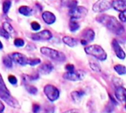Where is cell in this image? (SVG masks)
<instances>
[{"label": "cell", "instance_id": "obj_1", "mask_svg": "<svg viewBox=\"0 0 126 113\" xmlns=\"http://www.w3.org/2000/svg\"><path fill=\"white\" fill-rule=\"evenodd\" d=\"M96 20L116 35H121L125 31L121 23L113 17L102 14L96 17Z\"/></svg>", "mask_w": 126, "mask_h": 113}, {"label": "cell", "instance_id": "obj_2", "mask_svg": "<svg viewBox=\"0 0 126 113\" xmlns=\"http://www.w3.org/2000/svg\"><path fill=\"white\" fill-rule=\"evenodd\" d=\"M87 54L91 55L100 61H104L107 59V54L105 50L98 45H92L87 46L85 48Z\"/></svg>", "mask_w": 126, "mask_h": 113}, {"label": "cell", "instance_id": "obj_3", "mask_svg": "<svg viewBox=\"0 0 126 113\" xmlns=\"http://www.w3.org/2000/svg\"><path fill=\"white\" fill-rule=\"evenodd\" d=\"M41 53L47 56V57L53 60H56V61H59V62H63L65 61L66 59L65 55L63 54L61 51H59L57 50H54L50 48H47V47H42L40 49Z\"/></svg>", "mask_w": 126, "mask_h": 113}, {"label": "cell", "instance_id": "obj_4", "mask_svg": "<svg viewBox=\"0 0 126 113\" xmlns=\"http://www.w3.org/2000/svg\"><path fill=\"white\" fill-rule=\"evenodd\" d=\"M85 72L82 70H77L73 72H68L63 75V78L71 81H80L85 77Z\"/></svg>", "mask_w": 126, "mask_h": 113}, {"label": "cell", "instance_id": "obj_5", "mask_svg": "<svg viewBox=\"0 0 126 113\" xmlns=\"http://www.w3.org/2000/svg\"><path fill=\"white\" fill-rule=\"evenodd\" d=\"M44 93L47 96L49 100L50 101H55L57 100L59 97V89L50 84L46 85L44 88Z\"/></svg>", "mask_w": 126, "mask_h": 113}, {"label": "cell", "instance_id": "obj_6", "mask_svg": "<svg viewBox=\"0 0 126 113\" xmlns=\"http://www.w3.org/2000/svg\"><path fill=\"white\" fill-rule=\"evenodd\" d=\"M88 14V10L82 6H77L74 8H71L69 11V15L71 18L78 19L85 17Z\"/></svg>", "mask_w": 126, "mask_h": 113}, {"label": "cell", "instance_id": "obj_7", "mask_svg": "<svg viewBox=\"0 0 126 113\" xmlns=\"http://www.w3.org/2000/svg\"><path fill=\"white\" fill-rule=\"evenodd\" d=\"M111 3L108 0H98L93 5V11L96 13H102L110 8Z\"/></svg>", "mask_w": 126, "mask_h": 113}, {"label": "cell", "instance_id": "obj_8", "mask_svg": "<svg viewBox=\"0 0 126 113\" xmlns=\"http://www.w3.org/2000/svg\"><path fill=\"white\" fill-rule=\"evenodd\" d=\"M0 97H1L5 103H7L10 106L14 108H19V103L17 100L13 97L10 92H0Z\"/></svg>", "mask_w": 126, "mask_h": 113}, {"label": "cell", "instance_id": "obj_9", "mask_svg": "<svg viewBox=\"0 0 126 113\" xmlns=\"http://www.w3.org/2000/svg\"><path fill=\"white\" fill-rule=\"evenodd\" d=\"M9 56H11V60L14 62H15L21 66H25L28 64V58L25 54H22L18 53V52H14V53H12L11 54H10Z\"/></svg>", "mask_w": 126, "mask_h": 113}, {"label": "cell", "instance_id": "obj_10", "mask_svg": "<svg viewBox=\"0 0 126 113\" xmlns=\"http://www.w3.org/2000/svg\"><path fill=\"white\" fill-rule=\"evenodd\" d=\"M52 38V34L48 30H44L39 33L32 34L31 39L33 40L40 41V40H48Z\"/></svg>", "mask_w": 126, "mask_h": 113}, {"label": "cell", "instance_id": "obj_11", "mask_svg": "<svg viewBox=\"0 0 126 113\" xmlns=\"http://www.w3.org/2000/svg\"><path fill=\"white\" fill-rule=\"evenodd\" d=\"M112 45H113L114 52L116 54L117 57L121 60H124L125 58V53L123 51V49L121 48V46L119 45V42L116 39H113L112 42Z\"/></svg>", "mask_w": 126, "mask_h": 113}, {"label": "cell", "instance_id": "obj_12", "mask_svg": "<svg viewBox=\"0 0 126 113\" xmlns=\"http://www.w3.org/2000/svg\"><path fill=\"white\" fill-rule=\"evenodd\" d=\"M116 97L121 102L126 103V89L123 86H118L115 91Z\"/></svg>", "mask_w": 126, "mask_h": 113}, {"label": "cell", "instance_id": "obj_13", "mask_svg": "<svg viewBox=\"0 0 126 113\" xmlns=\"http://www.w3.org/2000/svg\"><path fill=\"white\" fill-rule=\"evenodd\" d=\"M111 7H113L116 11L122 12L126 11V2L123 0H114L111 3Z\"/></svg>", "mask_w": 126, "mask_h": 113}, {"label": "cell", "instance_id": "obj_14", "mask_svg": "<svg viewBox=\"0 0 126 113\" xmlns=\"http://www.w3.org/2000/svg\"><path fill=\"white\" fill-rule=\"evenodd\" d=\"M53 65L50 63H43L42 65H41L39 67V72L42 75H48L50 74L52 70H53Z\"/></svg>", "mask_w": 126, "mask_h": 113}, {"label": "cell", "instance_id": "obj_15", "mask_svg": "<svg viewBox=\"0 0 126 113\" xmlns=\"http://www.w3.org/2000/svg\"><path fill=\"white\" fill-rule=\"evenodd\" d=\"M42 19L45 21V22L47 23V24H48V25L53 24L56 21V17H55V15L53 13L50 12V11H45L42 14Z\"/></svg>", "mask_w": 126, "mask_h": 113}, {"label": "cell", "instance_id": "obj_16", "mask_svg": "<svg viewBox=\"0 0 126 113\" xmlns=\"http://www.w3.org/2000/svg\"><path fill=\"white\" fill-rule=\"evenodd\" d=\"M82 37H83V39L86 40L88 42H91L94 40V37H95V34L92 29L88 28L83 31Z\"/></svg>", "mask_w": 126, "mask_h": 113}, {"label": "cell", "instance_id": "obj_17", "mask_svg": "<svg viewBox=\"0 0 126 113\" xmlns=\"http://www.w3.org/2000/svg\"><path fill=\"white\" fill-rule=\"evenodd\" d=\"M2 28L9 34V36H11L12 37H14V36H16V34L14 28L12 27V25L9 22H3V24H2Z\"/></svg>", "mask_w": 126, "mask_h": 113}, {"label": "cell", "instance_id": "obj_18", "mask_svg": "<svg viewBox=\"0 0 126 113\" xmlns=\"http://www.w3.org/2000/svg\"><path fill=\"white\" fill-rule=\"evenodd\" d=\"M62 41L65 44H66L67 45H68L70 47H74L77 45V40L73 37H69V36L64 37L62 39Z\"/></svg>", "mask_w": 126, "mask_h": 113}, {"label": "cell", "instance_id": "obj_19", "mask_svg": "<svg viewBox=\"0 0 126 113\" xmlns=\"http://www.w3.org/2000/svg\"><path fill=\"white\" fill-rule=\"evenodd\" d=\"M85 94V92L83 91H74L71 93V97L73 100L76 103H78L81 100L82 97Z\"/></svg>", "mask_w": 126, "mask_h": 113}, {"label": "cell", "instance_id": "obj_20", "mask_svg": "<svg viewBox=\"0 0 126 113\" xmlns=\"http://www.w3.org/2000/svg\"><path fill=\"white\" fill-rule=\"evenodd\" d=\"M79 28V23L77 22V19H71L70 22H69V28H70V31H72V32H74L76 31H77Z\"/></svg>", "mask_w": 126, "mask_h": 113}, {"label": "cell", "instance_id": "obj_21", "mask_svg": "<svg viewBox=\"0 0 126 113\" xmlns=\"http://www.w3.org/2000/svg\"><path fill=\"white\" fill-rule=\"evenodd\" d=\"M19 12L24 16L28 17L31 14L32 9L31 8H29L28 6H21L19 8Z\"/></svg>", "mask_w": 126, "mask_h": 113}, {"label": "cell", "instance_id": "obj_22", "mask_svg": "<svg viewBox=\"0 0 126 113\" xmlns=\"http://www.w3.org/2000/svg\"><path fill=\"white\" fill-rule=\"evenodd\" d=\"M115 72L119 75H126V67L122 65H116L114 66Z\"/></svg>", "mask_w": 126, "mask_h": 113}, {"label": "cell", "instance_id": "obj_23", "mask_svg": "<svg viewBox=\"0 0 126 113\" xmlns=\"http://www.w3.org/2000/svg\"><path fill=\"white\" fill-rule=\"evenodd\" d=\"M3 63L8 68H12L13 60H11L10 56H5L3 57Z\"/></svg>", "mask_w": 126, "mask_h": 113}, {"label": "cell", "instance_id": "obj_24", "mask_svg": "<svg viewBox=\"0 0 126 113\" xmlns=\"http://www.w3.org/2000/svg\"><path fill=\"white\" fill-rule=\"evenodd\" d=\"M0 92H10L9 90L7 89V86L1 75H0Z\"/></svg>", "mask_w": 126, "mask_h": 113}, {"label": "cell", "instance_id": "obj_25", "mask_svg": "<svg viewBox=\"0 0 126 113\" xmlns=\"http://www.w3.org/2000/svg\"><path fill=\"white\" fill-rule=\"evenodd\" d=\"M11 6V2L10 1V0H5V1L3 2V5H2L3 12L5 14H7L9 11Z\"/></svg>", "mask_w": 126, "mask_h": 113}, {"label": "cell", "instance_id": "obj_26", "mask_svg": "<svg viewBox=\"0 0 126 113\" xmlns=\"http://www.w3.org/2000/svg\"><path fill=\"white\" fill-rule=\"evenodd\" d=\"M90 66L91 68V69L96 72H101V68L99 66V64H97L95 62H91L90 63Z\"/></svg>", "mask_w": 126, "mask_h": 113}, {"label": "cell", "instance_id": "obj_27", "mask_svg": "<svg viewBox=\"0 0 126 113\" xmlns=\"http://www.w3.org/2000/svg\"><path fill=\"white\" fill-rule=\"evenodd\" d=\"M25 88H26V90L30 94H36L37 93V92H38L37 89L33 86H26Z\"/></svg>", "mask_w": 126, "mask_h": 113}, {"label": "cell", "instance_id": "obj_28", "mask_svg": "<svg viewBox=\"0 0 126 113\" xmlns=\"http://www.w3.org/2000/svg\"><path fill=\"white\" fill-rule=\"evenodd\" d=\"M41 63V60L39 58H34V59H28V64L31 66H36Z\"/></svg>", "mask_w": 126, "mask_h": 113}, {"label": "cell", "instance_id": "obj_29", "mask_svg": "<svg viewBox=\"0 0 126 113\" xmlns=\"http://www.w3.org/2000/svg\"><path fill=\"white\" fill-rule=\"evenodd\" d=\"M14 45L17 47H22L25 45V41L21 38H16L14 40Z\"/></svg>", "mask_w": 126, "mask_h": 113}, {"label": "cell", "instance_id": "obj_30", "mask_svg": "<svg viewBox=\"0 0 126 113\" xmlns=\"http://www.w3.org/2000/svg\"><path fill=\"white\" fill-rule=\"evenodd\" d=\"M119 19L122 21V22H126V11H122L119 15Z\"/></svg>", "mask_w": 126, "mask_h": 113}, {"label": "cell", "instance_id": "obj_31", "mask_svg": "<svg viewBox=\"0 0 126 113\" xmlns=\"http://www.w3.org/2000/svg\"><path fill=\"white\" fill-rule=\"evenodd\" d=\"M31 27H32V29H33V31H38V30H39L40 28H41L40 25H39L38 22H33L31 23Z\"/></svg>", "mask_w": 126, "mask_h": 113}, {"label": "cell", "instance_id": "obj_32", "mask_svg": "<svg viewBox=\"0 0 126 113\" xmlns=\"http://www.w3.org/2000/svg\"><path fill=\"white\" fill-rule=\"evenodd\" d=\"M8 80H9V82H10L11 84H13V85H15V84L17 83V79H16V77L15 76H14V75H10V76L8 77Z\"/></svg>", "mask_w": 126, "mask_h": 113}, {"label": "cell", "instance_id": "obj_33", "mask_svg": "<svg viewBox=\"0 0 126 113\" xmlns=\"http://www.w3.org/2000/svg\"><path fill=\"white\" fill-rule=\"evenodd\" d=\"M0 35L2 36V37H4L6 38V39H8V38L10 37L9 34H8L3 28H1V29H0Z\"/></svg>", "mask_w": 126, "mask_h": 113}, {"label": "cell", "instance_id": "obj_34", "mask_svg": "<svg viewBox=\"0 0 126 113\" xmlns=\"http://www.w3.org/2000/svg\"><path fill=\"white\" fill-rule=\"evenodd\" d=\"M77 6V1H76V0H72V1H71L68 4V7L70 9L74 8Z\"/></svg>", "mask_w": 126, "mask_h": 113}, {"label": "cell", "instance_id": "obj_35", "mask_svg": "<svg viewBox=\"0 0 126 113\" xmlns=\"http://www.w3.org/2000/svg\"><path fill=\"white\" fill-rule=\"evenodd\" d=\"M65 69L68 71V72H73L75 70V67L74 65L72 64H68L65 66Z\"/></svg>", "mask_w": 126, "mask_h": 113}, {"label": "cell", "instance_id": "obj_36", "mask_svg": "<svg viewBox=\"0 0 126 113\" xmlns=\"http://www.w3.org/2000/svg\"><path fill=\"white\" fill-rule=\"evenodd\" d=\"M40 109V106L39 104H36V103H34L33 105V113H37Z\"/></svg>", "mask_w": 126, "mask_h": 113}, {"label": "cell", "instance_id": "obj_37", "mask_svg": "<svg viewBox=\"0 0 126 113\" xmlns=\"http://www.w3.org/2000/svg\"><path fill=\"white\" fill-rule=\"evenodd\" d=\"M4 109H5V106L2 103V102L0 100V112H2Z\"/></svg>", "mask_w": 126, "mask_h": 113}, {"label": "cell", "instance_id": "obj_38", "mask_svg": "<svg viewBox=\"0 0 126 113\" xmlns=\"http://www.w3.org/2000/svg\"><path fill=\"white\" fill-rule=\"evenodd\" d=\"M64 113H79V112L76 109H71V110H68V111L65 112Z\"/></svg>", "mask_w": 126, "mask_h": 113}, {"label": "cell", "instance_id": "obj_39", "mask_svg": "<svg viewBox=\"0 0 126 113\" xmlns=\"http://www.w3.org/2000/svg\"><path fill=\"white\" fill-rule=\"evenodd\" d=\"M81 43H82V45H85L88 43V42H87L86 40H85V39H82L81 40Z\"/></svg>", "mask_w": 126, "mask_h": 113}, {"label": "cell", "instance_id": "obj_40", "mask_svg": "<svg viewBox=\"0 0 126 113\" xmlns=\"http://www.w3.org/2000/svg\"><path fill=\"white\" fill-rule=\"evenodd\" d=\"M2 47H3L2 43L1 42V41H0V49H2Z\"/></svg>", "mask_w": 126, "mask_h": 113}, {"label": "cell", "instance_id": "obj_41", "mask_svg": "<svg viewBox=\"0 0 126 113\" xmlns=\"http://www.w3.org/2000/svg\"><path fill=\"white\" fill-rule=\"evenodd\" d=\"M125 109H126V104H125Z\"/></svg>", "mask_w": 126, "mask_h": 113}]
</instances>
